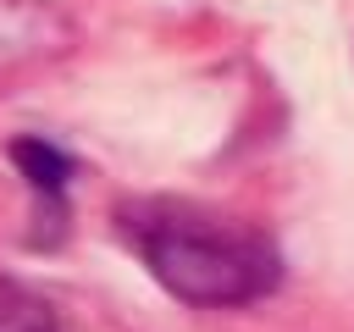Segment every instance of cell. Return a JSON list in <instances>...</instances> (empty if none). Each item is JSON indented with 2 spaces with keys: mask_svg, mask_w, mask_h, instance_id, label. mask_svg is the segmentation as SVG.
Here are the masks:
<instances>
[{
  "mask_svg": "<svg viewBox=\"0 0 354 332\" xmlns=\"http://www.w3.org/2000/svg\"><path fill=\"white\" fill-rule=\"evenodd\" d=\"M116 227L149 277L183 304L232 310L277 293L282 282V249L266 232L188 199H133L116 210Z\"/></svg>",
  "mask_w": 354,
  "mask_h": 332,
  "instance_id": "obj_1",
  "label": "cell"
},
{
  "mask_svg": "<svg viewBox=\"0 0 354 332\" xmlns=\"http://www.w3.org/2000/svg\"><path fill=\"white\" fill-rule=\"evenodd\" d=\"M11 166L22 172V183L39 199V232H33V243H55L66 232V188H72L77 160L55 138L28 133V138H11Z\"/></svg>",
  "mask_w": 354,
  "mask_h": 332,
  "instance_id": "obj_2",
  "label": "cell"
},
{
  "mask_svg": "<svg viewBox=\"0 0 354 332\" xmlns=\"http://www.w3.org/2000/svg\"><path fill=\"white\" fill-rule=\"evenodd\" d=\"M50 11L28 6V0H0V66H17V61H33L44 55L50 44Z\"/></svg>",
  "mask_w": 354,
  "mask_h": 332,
  "instance_id": "obj_3",
  "label": "cell"
},
{
  "mask_svg": "<svg viewBox=\"0 0 354 332\" xmlns=\"http://www.w3.org/2000/svg\"><path fill=\"white\" fill-rule=\"evenodd\" d=\"M0 332H61V321L44 293L22 288L17 277H0Z\"/></svg>",
  "mask_w": 354,
  "mask_h": 332,
  "instance_id": "obj_4",
  "label": "cell"
}]
</instances>
